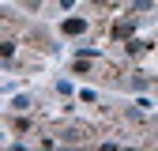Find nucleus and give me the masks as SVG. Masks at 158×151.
Here are the masks:
<instances>
[{"label":"nucleus","mask_w":158,"mask_h":151,"mask_svg":"<svg viewBox=\"0 0 158 151\" xmlns=\"http://www.w3.org/2000/svg\"><path fill=\"white\" fill-rule=\"evenodd\" d=\"M15 8H23V11H30V15H42V19H64L79 0H11Z\"/></svg>","instance_id":"nucleus-1"}]
</instances>
